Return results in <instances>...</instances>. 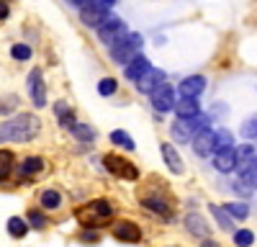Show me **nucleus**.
<instances>
[{
	"mask_svg": "<svg viewBox=\"0 0 257 247\" xmlns=\"http://www.w3.org/2000/svg\"><path fill=\"white\" fill-rule=\"evenodd\" d=\"M41 129V124L34 113H18L16 118L3 121V129H0V137L3 142H31Z\"/></svg>",
	"mask_w": 257,
	"mask_h": 247,
	"instance_id": "f257e3e1",
	"label": "nucleus"
},
{
	"mask_svg": "<svg viewBox=\"0 0 257 247\" xmlns=\"http://www.w3.org/2000/svg\"><path fill=\"white\" fill-rule=\"evenodd\" d=\"M75 216L82 226H88V229H100V226H105L111 221L113 216V206L111 201L105 198H95V201H88L75 209Z\"/></svg>",
	"mask_w": 257,
	"mask_h": 247,
	"instance_id": "f03ea898",
	"label": "nucleus"
},
{
	"mask_svg": "<svg viewBox=\"0 0 257 247\" xmlns=\"http://www.w3.org/2000/svg\"><path fill=\"white\" fill-rule=\"evenodd\" d=\"M208 129V116L198 113V116H193V118H178L173 127H170V132H173V139L180 142V144H190L193 139H196L198 132Z\"/></svg>",
	"mask_w": 257,
	"mask_h": 247,
	"instance_id": "7ed1b4c3",
	"label": "nucleus"
},
{
	"mask_svg": "<svg viewBox=\"0 0 257 247\" xmlns=\"http://www.w3.org/2000/svg\"><path fill=\"white\" fill-rule=\"evenodd\" d=\"M103 168L108 170L113 178H118V180H139L137 165L128 162V160L121 157V155H105V157H103Z\"/></svg>",
	"mask_w": 257,
	"mask_h": 247,
	"instance_id": "20e7f679",
	"label": "nucleus"
},
{
	"mask_svg": "<svg viewBox=\"0 0 257 247\" xmlns=\"http://www.w3.org/2000/svg\"><path fill=\"white\" fill-rule=\"evenodd\" d=\"M139 49H142V36L139 34H128L123 41H118L116 47H111V59L126 67L134 57H139Z\"/></svg>",
	"mask_w": 257,
	"mask_h": 247,
	"instance_id": "39448f33",
	"label": "nucleus"
},
{
	"mask_svg": "<svg viewBox=\"0 0 257 247\" xmlns=\"http://www.w3.org/2000/svg\"><path fill=\"white\" fill-rule=\"evenodd\" d=\"M128 36V29H126V24L121 18H116V16H108L105 18V24L98 29V39L103 41L105 47H116L118 41H123Z\"/></svg>",
	"mask_w": 257,
	"mask_h": 247,
	"instance_id": "423d86ee",
	"label": "nucleus"
},
{
	"mask_svg": "<svg viewBox=\"0 0 257 247\" xmlns=\"http://www.w3.org/2000/svg\"><path fill=\"white\" fill-rule=\"evenodd\" d=\"M149 103H152V108L160 111V113H167V111H175L178 100H175V88L170 85V82H162V85L149 93Z\"/></svg>",
	"mask_w": 257,
	"mask_h": 247,
	"instance_id": "0eeeda50",
	"label": "nucleus"
},
{
	"mask_svg": "<svg viewBox=\"0 0 257 247\" xmlns=\"http://www.w3.org/2000/svg\"><path fill=\"white\" fill-rule=\"evenodd\" d=\"M190 144H193V152H196L198 157H211V155H216V150H219L216 132H211V129L198 132V134H196V139H193Z\"/></svg>",
	"mask_w": 257,
	"mask_h": 247,
	"instance_id": "6e6552de",
	"label": "nucleus"
},
{
	"mask_svg": "<svg viewBox=\"0 0 257 247\" xmlns=\"http://www.w3.org/2000/svg\"><path fill=\"white\" fill-rule=\"evenodd\" d=\"M111 234L118 242H128V244H137L142 239V229L134 221H126V219H118V221L111 224Z\"/></svg>",
	"mask_w": 257,
	"mask_h": 247,
	"instance_id": "1a4fd4ad",
	"label": "nucleus"
},
{
	"mask_svg": "<svg viewBox=\"0 0 257 247\" xmlns=\"http://www.w3.org/2000/svg\"><path fill=\"white\" fill-rule=\"evenodd\" d=\"M213 168L219 173H231L239 170V157H237V147H224L213 155Z\"/></svg>",
	"mask_w": 257,
	"mask_h": 247,
	"instance_id": "9d476101",
	"label": "nucleus"
},
{
	"mask_svg": "<svg viewBox=\"0 0 257 247\" xmlns=\"http://www.w3.org/2000/svg\"><path fill=\"white\" fill-rule=\"evenodd\" d=\"M29 93L36 108H44L47 106V85H44V77H41V70H31L29 75Z\"/></svg>",
	"mask_w": 257,
	"mask_h": 247,
	"instance_id": "9b49d317",
	"label": "nucleus"
},
{
	"mask_svg": "<svg viewBox=\"0 0 257 247\" xmlns=\"http://www.w3.org/2000/svg\"><path fill=\"white\" fill-rule=\"evenodd\" d=\"M203 90H206V77L203 75H190L178 85V93L183 98H198Z\"/></svg>",
	"mask_w": 257,
	"mask_h": 247,
	"instance_id": "f8f14e48",
	"label": "nucleus"
},
{
	"mask_svg": "<svg viewBox=\"0 0 257 247\" xmlns=\"http://www.w3.org/2000/svg\"><path fill=\"white\" fill-rule=\"evenodd\" d=\"M149 70H152V65H149V59L144 57V54H139V57H134L128 65L123 67V75H126V80H132V82H139Z\"/></svg>",
	"mask_w": 257,
	"mask_h": 247,
	"instance_id": "ddd939ff",
	"label": "nucleus"
},
{
	"mask_svg": "<svg viewBox=\"0 0 257 247\" xmlns=\"http://www.w3.org/2000/svg\"><path fill=\"white\" fill-rule=\"evenodd\" d=\"M160 152H162V160H165V165H167V170L173 173V175H183V173H185V165H183L180 155L175 152V147H173L170 142H165V144H162Z\"/></svg>",
	"mask_w": 257,
	"mask_h": 247,
	"instance_id": "4468645a",
	"label": "nucleus"
},
{
	"mask_svg": "<svg viewBox=\"0 0 257 247\" xmlns=\"http://www.w3.org/2000/svg\"><path fill=\"white\" fill-rule=\"evenodd\" d=\"M162 82H167V80H165V72L152 67V70H149V72L137 82V88H139V93H155V90L162 85Z\"/></svg>",
	"mask_w": 257,
	"mask_h": 247,
	"instance_id": "2eb2a0df",
	"label": "nucleus"
},
{
	"mask_svg": "<svg viewBox=\"0 0 257 247\" xmlns=\"http://www.w3.org/2000/svg\"><path fill=\"white\" fill-rule=\"evenodd\" d=\"M208 211H211V216L216 219V224L221 226L224 232H237V229H234V216L229 214V209H226V206H219V203H208Z\"/></svg>",
	"mask_w": 257,
	"mask_h": 247,
	"instance_id": "dca6fc26",
	"label": "nucleus"
},
{
	"mask_svg": "<svg viewBox=\"0 0 257 247\" xmlns=\"http://www.w3.org/2000/svg\"><path fill=\"white\" fill-rule=\"evenodd\" d=\"M108 16H111L108 11H100V8H82L80 11V21L85 26H93V29H100Z\"/></svg>",
	"mask_w": 257,
	"mask_h": 247,
	"instance_id": "f3484780",
	"label": "nucleus"
},
{
	"mask_svg": "<svg viewBox=\"0 0 257 247\" xmlns=\"http://www.w3.org/2000/svg\"><path fill=\"white\" fill-rule=\"evenodd\" d=\"M185 229L190 234H196V237H203V239L208 237V224L201 214H188L185 216Z\"/></svg>",
	"mask_w": 257,
	"mask_h": 247,
	"instance_id": "a211bd4d",
	"label": "nucleus"
},
{
	"mask_svg": "<svg viewBox=\"0 0 257 247\" xmlns=\"http://www.w3.org/2000/svg\"><path fill=\"white\" fill-rule=\"evenodd\" d=\"M175 113H178V118H193V116L201 113V106H198L196 98H180L178 106H175Z\"/></svg>",
	"mask_w": 257,
	"mask_h": 247,
	"instance_id": "6ab92c4d",
	"label": "nucleus"
},
{
	"mask_svg": "<svg viewBox=\"0 0 257 247\" xmlns=\"http://www.w3.org/2000/svg\"><path fill=\"white\" fill-rule=\"evenodd\" d=\"M39 203H41V209L54 211V209H59V206H62V193H59V191H54V188H47V191H41Z\"/></svg>",
	"mask_w": 257,
	"mask_h": 247,
	"instance_id": "aec40b11",
	"label": "nucleus"
},
{
	"mask_svg": "<svg viewBox=\"0 0 257 247\" xmlns=\"http://www.w3.org/2000/svg\"><path fill=\"white\" fill-rule=\"evenodd\" d=\"M142 206H144V209H149V211H155V214H160V216H165V219L173 216V209H170V203L162 201V198H144Z\"/></svg>",
	"mask_w": 257,
	"mask_h": 247,
	"instance_id": "412c9836",
	"label": "nucleus"
},
{
	"mask_svg": "<svg viewBox=\"0 0 257 247\" xmlns=\"http://www.w3.org/2000/svg\"><path fill=\"white\" fill-rule=\"evenodd\" d=\"M29 226H31L29 221L18 219V216H11V219H8V234H11L13 239H21V237H26Z\"/></svg>",
	"mask_w": 257,
	"mask_h": 247,
	"instance_id": "4be33fe9",
	"label": "nucleus"
},
{
	"mask_svg": "<svg viewBox=\"0 0 257 247\" xmlns=\"http://www.w3.org/2000/svg\"><path fill=\"white\" fill-rule=\"evenodd\" d=\"M41 170H44V160L36 157V155H31V157H26L24 162H21V175H36Z\"/></svg>",
	"mask_w": 257,
	"mask_h": 247,
	"instance_id": "5701e85b",
	"label": "nucleus"
},
{
	"mask_svg": "<svg viewBox=\"0 0 257 247\" xmlns=\"http://www.w3.org/2000/svg\"><path fill=\"white\" fill-rule=\"evenodd\" d=\"M108 139H111V144H116V147H123V150H128V152L134 150V139L128 137L126 132H121V129L111 132V134H108Z\"/></svg>",
	"mask_w": 257,
	"mask_h": 247,
	"instance_id": "b1692460",
	"label": "nucleus"
},
{
	"mask_svg": "<svg viewBox=\"0 0 257 247\" xmlns=\"http://www.w3.org/2000/svg\"><path fill=\"white\" fill-rule=\"evenodd\" d=\"M77 142H95V129L88 127V124H77V127L70 132Z\"/></svg>",
	"mask_w": 257,
	"mask_h": 247,
	"instance_id": "393cba45",
	"label": "nucleus"
},
{
	"mask_svg": "<svg viewBox=\"0 0 257 247\" xmlns=\"http://www.w3.org/2000/svg\"><path fill=\"white\" fill-rule=\"evenodd\" d=\"M237 157H239V170L244 173L249 168V162L254 160V150L252 144H242V147H237Z\"/></svg>",
	"mask_w": 257,
	"mask_h": 247,
	"instance_id": "a878e982",
	"label": "nucleus"
},
{
	"mask_svg": "<svg viewBox=\"0 0 257 247\" xmlns=\"http://www.w3.org/2000/svg\"><path fill=\"white\" fill-rule=\"evenodd\" d=\"M226 209H229V214H231L234 219H239V221L249 216V206L242 203V201H229V203H226Z\"/></svg>",
	"mask_w": 257,
	"mask_h": 247,
	"instance_id": "bb28decb",
	"label": "nucleus"
},
{
	"mask_svg": "<svg viewBox=\"0 0 257 247\" xmlns=\"http://www.w3.org/2000/svg\"><path fill=\"white\" fill-rule=\"evenodd\" d=\"M239 132H242L244 139H257V113L249 116V118L242 124V129H239Z\"/></svg>",
	"mask_w": 257,
	"mask_h": 247,
	"instance_id": "cd10ccee",
	"label": "nucleus"
},
{
	"mask_svg": "<svg viewBox=\"0 0 257 247\" xmlns=\"http://www.w3.org/2000/svg\"><path fill=\"white\" fill-rule=\"evenodd\" d=\"M116 88H118V82H116L113 77H103V80L98 82V93H100V95H105V98L113 95V93H116Z\"/></svg>",
	"mask_w": 257,
	"mask_h": 247,
	"instance_id": "c85d7f7f",
	"label": "nucleus"
},
{
	"mask_svg": "<svg viewBox=\"0 0 257 247\" xmlns=\"http://www.w3.org/2000/svg\"><path fill=\"white\" fill-rule=\"evenodd\" d=\"M26 219H29V224L34 226V229H44V226H47V216L41 214L39 209H31V211L26 214Z\"/></svg>",
	"mask_w": 257,
	"mask_h": 247,
	"instance_id": "c756f323",
	"label": "nucleus"
},
{
	"mask_svg": "<svg viewBox=\"0 0 257 247\" xmlns=\"http://www.w3.org/2000/svg\"><path fill=\"white\" fill-rule=\"evenodd\" d=\"M252 242H254V234L249 229H237L234 232V244L237 247H249Z\"/></svg>",
	"mask_w": 257,
	"mask_h": 247,
	"instance_id": "7c9ffc66",
	"label": "nucleus"
},
{
	"mask_svg": "<svg viewBox=\"0 0 257 247\" xmlns=\"http://www.w3.org/2000/svg\"><path fill=\"white\" fill-rule=\"evenodd\" d=\"M11 57L18 59V62H26V59H31V47H26V44H13V47H11Z\"/></svg>",
	"mask_w": 257,
	"mask_h": 247,
	"instance_id": "2f4dec72",
	"label": "nucleus"
},
{
	"mask_svg": "<svg viewBox=\"0 0 257 247\" xmlns=\"http://www.w3.org/2000/svg\"><path fill=\"white\" fill-rule=\"evenodd\" d=\"M242 178H244V180H247V183L252 185V188H257V157H254V160L249 162V168H247V170L242 173Z\"/></svg>",
	"mask_w": 257,
	"mask_h": 247,
	"instance_id": "473e14b6",
	"label": "nucleus"
},
{
	"mask_svg": "<svg viewBox=\"0 0 257 247\" xmlns=\"http://www.w3.org/2000/svg\"><path fill=\"white\" fill-rule=\"evenodd\" d=\"M11 160H13V155L8 152V150H3L0 152V178H8V170H11Z\"/></svg>",
	"mask_w": 257,
	"mask_h": 247,
	"instance_id": "72a5a7b5",
	"label": "nucleus"
},
{
	"mask_svg": "<svg viewBox=\"0 0 257 247\" xmlns=\"http://www.w3.org/2000/svg\"><path fill=\"white\" fill-rule=\"evenodd\" d=\"M216 139H219V150H224V147H234V144H231V134H229L226 129L216 132ZM219 150H216V152H219Z\"/></svg>",
	"mask_w": 257,
	"mask_h": 247,
	"instance_id": "f704fd0d",
	"label": "nucleus"
},
{
	"mask_svg": "<svg viewBox=\"0 0 257 247\" xmlns=\"http://www.w3.org/2000/svg\"><path fill=\"white\" fill-rule=\"evenodd\" d=\"M54 113H57L59 118H64L67 113H72V108H70V106H67V103H64V100H59V103H54Z\"/></svg>",
	"mask_w": 257,
	"mask_h": 247,
	"instance_id": "c9c22d12",
	"label": "nucleus"
},
{
	"mask_svg": "<svg viewBox=\"0 0 257 247\" xmlns=\"http://www.w3.org/2000/svg\"><path fill=\"white\" fill-rule=\"evenodd\" d=\"M113 3H116V0H93V3H90L88 8H100V11H111V8H113Z\"/></svg>",
	"mask_w": 257,
	"mask_h": 247,
	"instance_id": "e433bc0d",
	"label": "nucleus"
},
{
	"mask_svg": "<svg viewBox=\"0 0 257 247\" xmlns=\"http://www.w3.org/2000/svg\"><path fill=\"white\" fill-rule=\"evenodd\" d=\"M82 239H85V242H90V244H95V242H98V234H95L93 229H88V232L82 234Z\"/></svg>",
	"mask_w": 257,
	"mask_h": 247,
	"instance_id": "4c0bfd02",
	"label": "nucleus"
},
{
	"mask_svg": "<svg viewBox=\"0 0 257 247\" xmlns=\"http://www.w3.org/2000/svg\"><path fill=\"white\" fill-rule=\"evenodd\" d=\"M67 3H72V6H77V8H88L93 0H67Z\"/></svg>",
	"mask_w": 257,
	"mask_h": 247,
	"instance_id": "58836bf2",
	"label": "nucleus"
},
{
	"mask_svg": "<svg viewBox=\"0 0 257 247\" xmlns=\"http://www.w3.org/2000/svg\"><path fill=\"white\" fill-rule=\"evenodd\" d=\"M201 247H219V242H213L211 237H206V239L201 242Z\"/></svg>",
	"mask_w": 257,
	"mask_h": 247,
	"instance_id": "ea45409f",
	"label": "nucleus"
}]
</instances>
